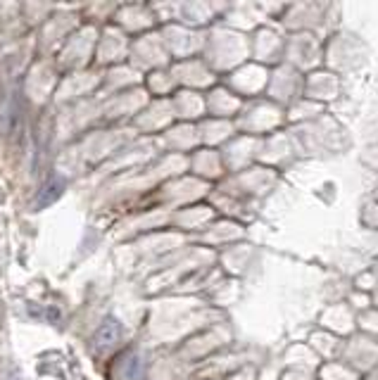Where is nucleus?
Segmentation results:
<instances>
[{
  "mask_svg": "<svg viewBox=\"0 0 378 380\" xmlns=\"http://www.w3.org/2000/svg\"><path fill=\"white\" fill-rule=\"evenodd\" d=\"M122 323L117 319H105L100 326H98V331H95V336H93V350L95 352H107V350H112V347L119 343V338H122Z\"/></svg>",
  "mask_w": 378,
  "mask_h": 380,
  "instance_id": "1",
  "label": "nucleus"
},
{
  "mask_svg": "<svg viewBox=\"0 0 378 380\" xmlns=\"http://www.w3.org/2000/svg\"><path fill=\"white\" fill-rule=\"evenodd\" d=\"M62 193H64V181L62 179L48 181L41 190H38V195H36V209H43V207H48V205H53V202L60 198Z\"/></svg>",
  "mask_w": 378,
  "mask_h": 380,
  "instance_id": "2",
  "label": "nucleus"
},
{
  "mask_svg": "<svg viewBox=\"0 0 378 380\" xmlns=\"http://www.w3.org/2000/svg\"><path fill=\"white\" fill-rule=\"evenodd\" d=\"M146 378V362L138 355L126 357L122 366V380H143Z\"/></svg>",
  "mask_w": 378,
  "mask_h": 380,
  "instance_id": "3",
  "label": "nucleus"
}]
</instances>
